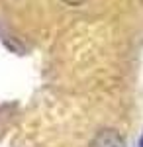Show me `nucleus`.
Returning a JSON list of instances; mask_svg holds the SVG:
<instances>
[{
	"label": "nucleus",
	"instance_id": "1",
	"mask_svg": "<svg viewBox=\"0 0 143 147\" xmlns=\"http://www.w3.org/2000/svg\"><path fill=\"white\" fill-rule=\"evenodd\" d=\"M90 147H125V141L118 129H100L98 134L94 136Z\"/></svg>",
	"mask_w": 143,
	"mask_h": 147
},
{
	"label": "nucleus",
	"instance_id": "2",
	"mask_svg": "<svg viewBox=\"0 0 143 147\" xmlns=\"http://www.w3.org/2000/svg\"><path fill=\"white\" fill-rule=\"evenodd\" d=\"M63 2H67L69 6H78V4H82L84 0H63Z\"/></svg>",
	"mask_w": 143,
	"mask_h": 147
},
{
	"label": "nucleus",
	"instance_id": "3",
	"mask_svg": "<svg viewBox=\"0 0 143 147\" xmlns=\"http://www.w3.org/2000/svg\"><path fill=\"white\" fill-rule=\"evenodd\" d=\"M139 147H143V136H141V139H139Z\"/></svg>",
	"mask_w": 143,
	"mask_h": 147
}]
</instances>
